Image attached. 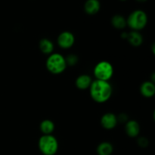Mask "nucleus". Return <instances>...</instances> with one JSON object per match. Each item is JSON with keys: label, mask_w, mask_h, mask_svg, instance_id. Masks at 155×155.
Listing matches in <instances>:
<instances>
[{"label": "nucleus", "mask_w": 155, "mask_h": 155, "mask_svg": "<svg viewBox=\"0 0 155 155\" xmlns=\"http://www.w3.org/2000/svg\"><path fill=\"white\" fill-rule=\"evenodd\" d=\"M112 87L107 81L96 80L90 86V95L92 99L98 103H104L110 98Z\"/></svg>", "instance_id": "obj_1"}, {"label": "nucleus", "mask_w": 155, "mask_h": 155, "mask_svg": "<svg viewBox=\"0 0 155 155\" xmlns=\"http://www.w3.org/2000/svg\"><path fill=\"white\" fill-rule=\"evenodd\" d=\"M38 145L43 155H54L58 150V142L51 135H43L39 139Z\"/></svg>", "instance_id": "obj_2"}, {"label": "nucleus", "mask_w": 155, "mask_h": 155, "mask_svg": "<svg viewBox=\"0 0 155 155\" xmlns=\"http://www.w3.org/2000/svg\"><path fill=\"white\" fill-rule=\"evenodd\" d=\"M66 67L65 58L60 54H52L47 59L46 68L48 71L53 74H61L66 69Z\"/></svg>", "instance_id": "obj_3"}, {"label": "nucleus", "mask_w": 155, "mask_h": 155, "mask_svg": "<svg viewBox=\"0 0 155 155\" xmlns=\"http://www.w3.org/2000/svg\"><path fill=\"white\" fill-rule=\"evenodd\" d=\"M147 15L143 11L137 10L133 12L129 16L127 24L135 31L140 30L145 27L147 24Z\"/></svg>", "instance_id": "obj_4"}, {"label": "nucleus", "mask_w": 155, "mask_h": 155, "mask_svg": "<svg viewBox=\"0 0 155 155\" xmlns=\"http://www.w3.org/2000/svg\"><path fill=\"white\" fill-rule=\"evenodd\" d=\"M114 74L113 66L107 61H101L96 64L94 69V75L96 80L108 81Z\"/></svg>", "instance_id": "obj_5"}, {"label": "nucleus", "mask_w": 155, "mask_h": 155, "mask_svg": "<svg viewBox=\"0 0 155 155\" xmlns=\"http://www.w3.org/2000/svg\"><path fill=\"white\" fill-rule=\"evenodd\" d=\"M75 41V38L71 32L64 31L61 33L58 38V43L59 46L64 49H68L73 46Z\"/></svg>", "instance_id": "obj_6"}, {"label": "nucleus", "mask_w": 155, "mask_h": 155, "mask_svg": "<svg viewBox=\"0 0 155 155\" xmlns=\"http://www.w3.org/2000/svg\"><path fill=\"white\" fill-rule=\"evenodd\" d=\"M117 124V118L114 114L107 113L102 116L101 119V124L106 130H112Z\"/></svg>", "instance_id": "obj_7"}, {"label": "nucleus", "mask_w": 155, "mask_h": 155, "mask_svg": "<svg viewBox=\"0 0 155 155\" xmlns=\"http://www.w3.org/2000/svg\"><path fill=\"white\" fill-rule=\"evenodd\" d=\"M140 92L143 96L146 98H151L154 96L155 93V86L153 82L147 81L142 84L140 88Z\"/></svg>", "instance_id": "obj_8"}, {"label": "nucleus", "mask_w": 155, "mask_h": 155, "mask_svg": "<svg viewBox=\"0 0 155 155\" xmlns=\"http://www.w3.org/2000/svg\"><path fill=\"white\" fill-rule=\"evenodd\" d=\"M126 133L130 137H136L139 135V125L136 121L135 120H130L126 124Z\"/></svg>", "instance_id": "obj_9"}, {"label": "nucleus", "mask_w": 155, "mask_h": 155, "mask_svg": "<svg viewBox=\"0 0 155 155\" xmlns=\"http://www.w3.org/2000/svg\"><path fill=\"white\" fill-rule=\"evenodd\" d=\"M92 83V81L91 77L86 74H83V75L77 77V80H76V86L78 89L83 90V89H86L90 87Z\"/></svg>", "instance_id": "obj_10"}, {"label": "nucleus", "mask_w": 155, "mask_h": 155, "mask_svg": "<svg viewBox=\"0 0 155 155\" xmlns=\"http://www.w3.org/2000/svg\"><path fill=\"white\" fill-rule=\"evenodd\" d=\"M99 9L100 3L98 0H88L85 4V11L89 15H95Z\"/></svg>", "instance_id": "obj_11"}, {"label": "nucleus", "mask_w": 155, "mask_h": 155, "mask_svg": "<svg viewBox=\"0 0 155 155\" xmlns=\"http://www.w3.org/2000/svg\"><path fill=\"white\" fill-rule=\"evenodd\" d=\"M127 39H128L129 42L133 46H139L143 42L142 36L137 31H133L128 33Z\"/></svg>", "instance_id": "obj_12"}, {"label": "nucleus", "mask_w": 155, "mask_h": 155, "mask_svg": "<svg viewBox=\"0 0 155 155\" xmlns=\"http://www.w3.org/2000/svg\"><path fill=\"white\" fill-rule=\"evenodd\" d=\"M113 151L114 148L112 145L107 142L99 144V145L97 148L98 155H110L113 153Z\"/></svg>", "instance_id": "obj_13"}, {"label": "nucleus", "mask_w": 155, "mask_h": 155, "mask_svg": "<svg viewBox=\"0 0 155 155\" xmlns=\"http://www.w3.org/2000/svg\"><path fill=\"white\" fill-rule=\"evenodd\" d=\"M39 48L44 54H51L54 49V45L48 39H43L39 42Z\"/></svg>", "instance_id": "obj_14"}, {"label": "nucleus", "mask_w": 155, "mask_h": 155, "mask_svg": "<svg viewBox=\"0 0 155 155\" xmlns=\"http://www.w3.org/2000/svg\"><path fill=\"white\" fill-rule=\"evenodd\" d=\"M40 130L44 135H51L54 130V124L49 120H45L40 124Z\"/></svg>", "instance_id": "obj_15"}, {"label": "nucleus", "mask_w": 155, "mask_h": 155, "mask_svg": "<svg viewBox=\"0 0 155 155\" xmlns=\"http://www.w3.org/2000/svg\"><path fill=\"white\" fill-rule=\"evenodd\" d=\"M112 25L117 29H124L127 25L125 18L121 15H115L111 20Z\"/></svg>", "instance_id": "obj_16"}, {"label": "nucleus", "mask_w": 155, "mask_h": 155, "mask_svg": "<svg viewBox=\"0 0 155 155\" xmlns=\"http://www.w3.org/2000/svg\"><path fill=\"white\" fill-rule=\"evenodd\" d=\"M77 61H78V58L76 55L74 54H70L67 57V58L65 59V61H66L67 65H71V66H74L77 63Z\"/></svg>", "instance_id": "obj_17"}, {"label": "nucleus", "mask_w": 155, "mask_h": 155, "mask_svg": "<svg viewBox=\"0 0 155 155\" xmlns=\"http://www.w3.org/2000/svg\"><path fill=\"white\" fill-rule=\"evenodd\" d=\"M138 144L140 147H142V148H145V147L148 146V140L145 137L139 138V140H138Z\"/></svg>", "instance_id": "obj_18"}, {"label": "nucleus", "mask_w": 155, "mask_h": 155, "mask_svg": "<svg viewBox=\"0 0 155 155\" xmlns=\"http://www.w3.org/2000/svg\"><path fill=\"white\" fill-rule=\"evenodd\" d=\"M127 119H128V117H127V114H121L119 115V117H118V120H119V121H120L121 123L127 122Z\"/></svg>", "instance_id": "obj_19"}, {"label": "nucleus", "mask_w": 155, "mask_h": 155, "mask_svg": "<svg viewBox=\"0 0 155 155\" xmlns=\"http://www.w3.org/2000/svg\"><path fill=\"white\" fill-rule=\"evenodd\" d=\"M139 1H145V0H139Z\"/></svg>", "instance_id": "obj_20"}, {"label": "nucleus", "mask_w": 155, "mask_h": 155, "mask_svg": "<svg viewBox=\"0 0 155 155\" xmlns=\"http://www.w3.org/2000/svg\"><path fill=\"white\" fill-rule=\"evenodd\" d=\"M122 1H124V0H122Z\"/></svg>", "instance_id": "obj_21"}]
</instances>
